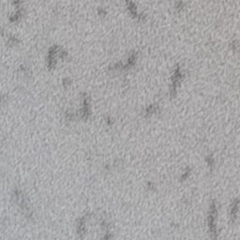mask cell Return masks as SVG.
<instances>
[{
    "instance_id": "6da1fadb",
    "label": "cell",
    "mask_w": 240,
    "mask_h": 240,
    "mask_svg": "<svg viewBox=\"0 0 240 240\" xmlns=\"http://www.w3.org/2000/svg\"><path fill=\"white\" fill-rule=\"evenodd\" d=\"M239 208V201L235 200L234 201L233 205H232V209H231V216H232V219L234 218L236 214H237V210Z\"/></svg>"
}]
</instances>
